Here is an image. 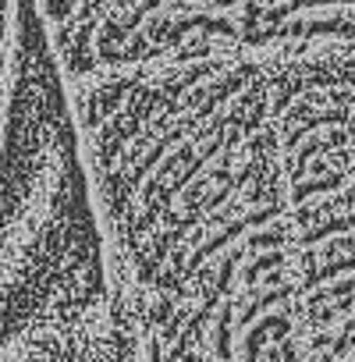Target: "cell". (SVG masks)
Wrapping results in <instances>:
<instances>
[{
    "instance_id": "1",
    "label": "cell",
    "mask_w": 355,
    "mask_h": 362,
    "mask_svg": "<svg viewBox=\"0 0 355 362\" xmlns=\"http://www.w3.org/2000/svg\"><path fill=\"white\" fill-rule=\"evenodd\" d=\"M0 362H124L114 298L75 305L22 334Z\"/></svg>"
},
{
    "instance_id": "2",
    "label": "cell",
    "mask_w": 355,
    "mask_h": 362,
    "mask_svg": "<svg viewBox=\"0 0 355 362\" xmlns=\"http://www.w3.org/2000/svg\"><path fill=\"white\" fill-rule=\"evenodd\" d=\"M18 29H22V0H0V163H4L8 132H11L15 71H18Z\"/></svg>"
}]
</instances>
